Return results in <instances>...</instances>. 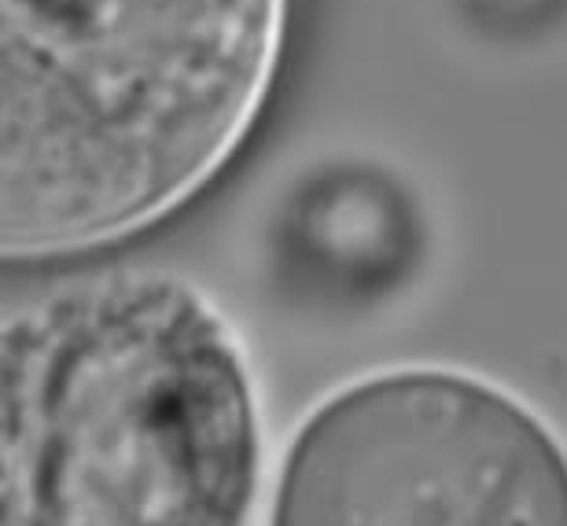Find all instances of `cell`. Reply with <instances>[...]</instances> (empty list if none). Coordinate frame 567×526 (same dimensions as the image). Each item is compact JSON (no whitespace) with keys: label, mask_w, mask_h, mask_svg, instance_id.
Masks as SVG:
<instances>
[{"label":"cell","mask_w":567,"mask_h":526,"mask_svg":"<svg viewBox=\"0 0 567 526\" xmlns=\"http://www.w3.org/2000/svg\"><path fill=\"white\" fill-rule=\"evenodd\" d=\"M269 526H567V450L472 372H372L306 416Z\"/></svg>","instance_id":"obj_3"},{"label":"cell","mask_w":567,"mask_h":526,"mask_svg":"<svg viewBox=\"0 0 567 526\" xmlns=\"http://www.w3.org/2000/svg\"><path fill=\"white\" fill-rule=\"evenodd\" d=\"M258 472L251 364L192 283L85 272L8 313L4 526H247Z\"/></svg>","instance_id":"obj_2"},{"label":"cell","mask_w":567,"mask_h":526,"mask_svg":"<svg viewBox=\"0 0 567 526\" xmlns=\"http://www.w3.org/2000/svg\"><path fill=\"white\" fill-rule=\"evenodd\" d=\"M295 236L313 266L380 280L410 255V210L388 181L339 174L306 192Z\"/></svg>","instance_id":"obj_4"},{"label":"cell","mask_w":567,"mask_h":526,"mask_svg":"<svg viewBox=\"0 0 567 526\" xmlns=\"http://www.w3.org/2000/svg\"><path fill=\"white\" fill-rule=\"evenodd\" d=\"M291 0H0V255H93L188 207L251 141Z\"/></svg>","instance_id":"obj_1"}]
</instances>
